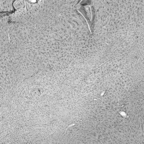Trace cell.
<instances>
[{
    "label": "cell",
    "instance_id": "6da1fadb",
    "mask_svg": "<svg viewBox=\"0 0 144 144\" xmlns=\"http://www.w3.org/2000/svg\"><path fill=\"white\" fill-rule=\"evenodd\" d=\"M84 9L87 18L89 20L91 21V13L90 6L87 5L84 6Z\"/></svg>",
    "mask_w": 144,
    "mask_h": 144
}]
</instances>
